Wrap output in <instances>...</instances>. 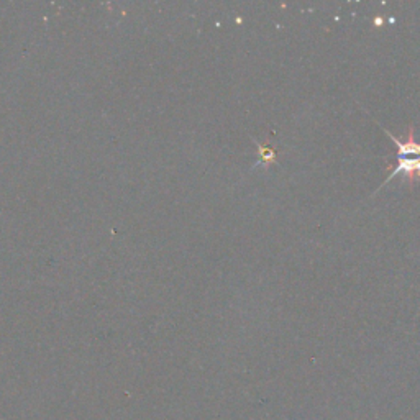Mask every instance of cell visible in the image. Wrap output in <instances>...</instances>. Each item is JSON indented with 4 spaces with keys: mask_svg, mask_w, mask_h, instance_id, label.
Listing matches in <instances>:
<instances>
[{
    "mask_svg": "<svg viewBox=\"0 0 420 420\" xmlns=\"http://www.w3.org/2000/svg\"><path fill=\"white\" fill-rule=\"evenodd\" d=\"M398 174H403L410 181H417V179H420V158H398V166L393 169V173L389 174L383 186H386Z\"/></svg>",
    "mask_w": 420,
    "mask_h": 420,
    "instance_id": "obj_1",
    "label": "cell"
},
{
    "mask_svg": "<svg viewBox=\"0 0 420 420\" xmlns=\"http://www.w3.org/2000/svg\"><path fill=\"white\" fill-rule=\"evenodd\" d=\"M384 133L394 141L396 146H398V158H405V157H409V154H415V157L420 158V143H417V141L414 140L412 126L409 129V136L405 141H399L393 133H391L389 130H384Z\"/></svg>",
    "mask_w": 420,
    "mask_h": 420,
    "instance_id": "obj_2",
    "label": "cell"
},
{
    "mask_svg": "<svg viewBox=\"0 0 420 420\" xmlns=\"http://www.w3.org/2000/svg\"><path fill=\"white\" fill-rule=\"evenodd\" d=\"M256 148L259 151V161H258V164H261V163L270 164V163H275L276 161V153L270 148V146H263V145L256 143Z\"/></svg>",
    "mask_w": 420,
    "mask_h": 420,
    "instance_id": "obj_3",
    "label": "cell"
}]
</instances>
